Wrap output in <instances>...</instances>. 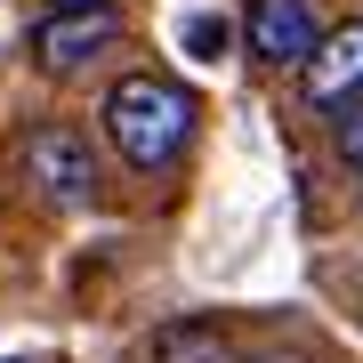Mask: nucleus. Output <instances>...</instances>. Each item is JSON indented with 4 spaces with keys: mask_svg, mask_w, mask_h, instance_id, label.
Returning <instances> with one entry per match:
<instances>
[{
    "mask_svg": "<svg viewBox=\"0 0 363 363\" xmlns=\"http://www.w3.org/2000/svg\"><path fill=\"white\" fill-rule=\"evenodd\" d=\"M298 89H307V113H331V121L347 113V105H363V16L323 25L307 73H298Z\"/></svg>",
    "mask_w": 363,
    "mask_h": 363,
    "instance_id": "nucleus-4",
    "label": "nucleus"
},
{
    "mask_svg": "<svg viewBox=\"0 0 363 363\" xmlns=\"http://www.w3.org/2000/svg\"><path fill=\"white\" fill-rule=\"evenodd\" d=\"M242 40H250V57L267 73H307L315 40H323V16H315V0H250Z\"/></svg>",
    "mask_w": 363,
    "mask_h": 363,
    "instance_id": "nucleus-3",
    "label": "nucleus"
},
{
    "mask_svg": "<svg viewBox=\"0 0 363 363\" xmlns=\"http://www.w3.org/2000/svg\"><path fill=\"white\" fill-rule=\"evenodd\" d=\"M49 9H113V0H49Z\"/></svg>",
    "mask_w": 363,
    "mask_h": 363,
    "instance_id": "nucleus-9",
    "label": "nucleus"
},
{
    "mask_svg": "<svg viewBox=\"0 0 363 363\" xmlns=\"http://www.w3.org/2000/svg\"><path fill=\"white\" fill-rule=\"evenodd\" d=\"M113 40H121L113 9H49L33 25V57H40V73H81V65H97Z\"/></svg>",
    "mask_w": 363,
    "mask_h": 363,
    "instance_id": "nucleus-5",
    "label": "nucleus"
},
{
    "mask_svg": "<svg viewBox=\"0 0 363 363\" xmlns=\"http://www.w3.org/2000/svg\"><path fill=\"white\" fill-rule=\"evenodd\" d=\"M186 49L194 57H226V16H194L186 25Z\"/></svg>",
    "mask_w": 363,
    "mask_h": 363,
    "instance_id": "nucleus-8",
    "label": "nucleus"
},
{
    "mask_svg": "<svg viewBox=\"0 0 363 363\" xmlns=\"http://www.w3.org/2000/svg\"><path fill=\"white\" fill-rule=\"evenodd\" d=\"M331 154H339V169L363 186V105H347V113L331 121Z\"/></svg>",
    "mask_w": 363,
    "mask_h": 363,
    "instance_id": "nucleus-7",
    "label": "nucleus"
},
{
    "mask_svg": "<svg viewBox=\"0 0 363 363\" xmlns=\"http://www.w3.org/2000/svg\"><path fill=\"white\" fill-rule=\"evenodd\" d=\"M154 363H242L226 323H210V315H186V323H162L154 331Z\"/></svg>",
    "mask_w": 363,
    "mask_h": 363,
    "instance_id": "nucleus-6",
    "label": "nucleus"
},
{
    "mask_svg": "<svg viewBox=\"0 0 363 363\" xmlns=\"http://www.w3.org/2000/svg\"><path fill=\"white\" fill-rule=\"evenodd\" d=\"M194 113H202L194 89L169 81V73H121V81H105V97H97V130L113 145V162L138 169V178H162V169L186 162Z\"/></svg>",
    "mask_w": 363,
    "mask_h": 363,
    "instance_id": "nucleus-1",
    "label": "nucleus"
},
{
    "mask_svg": "<svg viewBox=\"0 0 363 363\" xmlns=\"http://www.w3.org/2000/svg\"><path fill=\"white\" fill-rule=\"evenodd\" d=\"M16 162H25L33 194L49 202V210H89V202L105 194V169H97V154H89V138L65 130V121H40V130H25Z\"/></svg>",
    "mask_w": 363,
    "mask_h": 363,
    "instance_id": "nucleus-2",
    "label": "nucleus"
}]
</instances>
